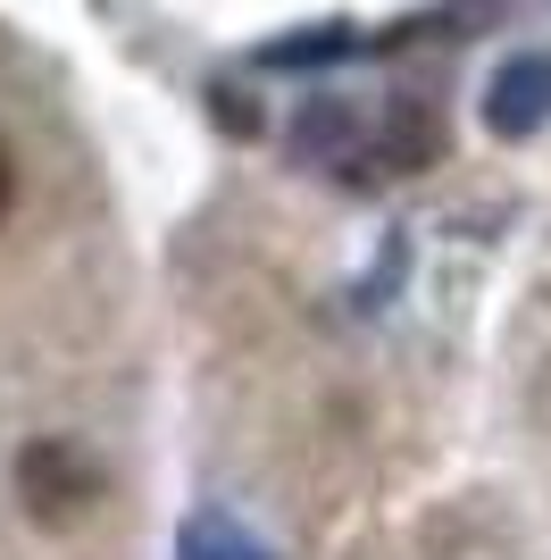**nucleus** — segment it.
Wrapping results in <instances>:
<instances>
[{
	"instance_id": "obj_1",
	"label": "nucleus",
	"mask_w": 551,
	"mask_h": 560,
	"mask_svg": "<svg viewBox=\"0 0 551 560\" xmlns=\"http://www.w3.org/2000/svg\"><path fill=\"white\" fill-rule=\"evenodd\" d=\"M17 493H25L34 518L68 527V518H84L92 502H101V460H92L84 444H68V435H43V444L17 452Z\"/></svg>"
},
{
	"instance_id": "obj_2",
	"label": "nucleus",
	"mask_w": 551,
	"mask_h": 560,
	"mask_svg": "<svg viewBox=\"0 0 551 560\" xmlns=\"http://www.w3.org/2000/svg\"><path fill=\"white\" fill-rule=\"evenodd\" d=\"M543 109H551V59H509L493 75V126L502 135H535Z\"/></svg>"
},
{
	"instance_id": "obj_3",
	"label": "nucleus",
	"mask_w": 551,
	"mask_h": 560,
	"mask_svg": "<svg viewBox=\"0 0 551 560\" xmlns=\"http://www.w3.org/2000/svg\"><path fill=\"white\" fill-rule=\"evenodd\" d=\"M192 552H201V560H268V552H251V544L218 536V527H201V536H192Z\"/></svg>"
},
{
	"instance_id": "obj_4",
	"label": "nucleus",
	"mask_w": 551,
	"mask_h": 560,
	"mask_svg": "<svg viewBox=\"0 0 551 560\" xmlns=\"http://www.w3.org/2000/svg\"><path fill=\"white\" fill-rule=\"evenodd\" d=\"M17 210V160H9V142H0V218Z\"/></svg>"
}]
</instances>
